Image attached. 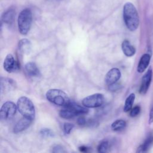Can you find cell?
Segmentation results:
<instances>
[{"label":"cell","mask_w":153,"mask_h":153,"mask_svg":"<svg viewBox=\"0 0 153 153\" xmlns=\"http://www.w3.org/2000/svg\"><path fill=\"white\" fill-rule=\"evenodd\" d=\"M123 19L127 29L130 31L136 30L139 25V17L134 5L126 2L123 7Z\"/></svg>","instance_id":"1"},{"label":"cell","mask_w":153,"mask_h":153,"mask_svg":"<svg viewBox=\"0 0 153 153\" xmlns=\"http://www.w3.org/2000/svg\"><path fill=\"white\" fill-rule=\"evenodd\" d=\"M19 112L23 117L33 120L35 118V109L32 102L25 96L20 97L17 102Z\"/></svg>","instance_id":"2"},{"label":"cell","mask_w":153,"mask_h":153,"mask_svg":"<svg viewBox=\"0 0 153 153\" xmlns=\"http://www.w3.org/2000/svg\"><path fill=\"white\" fill-rule=\"evenodd\" d=\"M32 22V11L29 8H25L19 14L17 25L19 31L22 35H26L31 27Z\"/></svg>","instance_id":"3"},{"label":"cell","mask_w":153,"mask_h":153,"mask_svg":"<svg viewBox=\"0 0 153 153\" xmlns=\"http://www.w3.org/2000/svg\"><path fill=\"white\" fill-rule=\"evenodd\" d=\"M47 99L53 104L59 106H66L71 101L67 94L59 89H50L46 93Z\"/></svg>","instance_id":"4"},{"label":"cell","mask_w":153,"mask_h":153,"mask_svg":"<svg viewBox=\"0 0 153 153\" xmlns=\"http://www.w3.org/2000/svg\"><path fill=\"white\" fill-rule=\"evenodd\" d=\"M87 112L88 109L84 106H82L75 103L70 102L59 112V115L62 118L70 119L78 115L87 114Z\"/></svg>","instance_id":"5"},{"label":"cell","mask_w":153,"mask_h":153,"mask_svg":"<svg viewBox=\"0 0 153 153\" xmlns=\"http://www.w3.org/2000/svg\"><path fill=\"white\" fill-rule=\"evenodd\" d=\"M105 98L101 93H95L83 99L82 103L87 108H94L101 106L104 103Z\"/></svg>","instance_id":"6"},{"label":"cell","mask_w":153,"mask_h":153,"mask_svg":"<svg viewBox=\"0 0 153 153\" xmlns=\"http://www.w3.org/2000/svg\"><path fill=\"white\" fill-rule=\"evenodd\" d=\"M17 107L13 102H5L0 109V119L2 121H7L11 119L15 115Z\"/></svg>","instance_id":"7"},{"label":"cell","mask_w":153,"mask_h":153,"mask_svg":"<svg viewBox=\"0 0 153 153\" xmlns=\"http://www.w3.org/2000/svg\"><path fill=\"white\" fill-rule=\"evenodd\" d=\"M152 77V70L151 68H149L144 75L142 76L140 87L139 88V93L141 94H145L146 93L150 84L151 82Z\"/></svg>","instance_id":"8"},{"label":"cell","mask_w":153,"mask_h":153,"mask_svg":"<svg viewBox=\"0 0 153 153\" xmlns=\"http://www.w3.org/2000/svg\"><path fill=\"white\" fill-rule=\"evenodd\" d=\"M3 66L4 69L8 73L16 72L19 68L18 63L11 54H8L6 56L4 61Z\"/></svg>","instance_id":"9"},{"label":"cell","mask_w":153,"mask_h":153,"mask_svg":"<svg viewBox=\"0 0 153 153\" xmlns=\"http://www.w3.org/2000/svg\"><path fill=\"white\" fill-rule=\"evenodd\" d=\"M121 72L118 68H112L105 75V81L108 85L116 83L121 78Z\"/></svg>","instance_id":"10"},{"label":"cell","mask_w":153,"mask_h":153,"mask_svg":"<svg viewBox=\"0 0 153 153\" xmlns=\"http://www.w3.org/2000/svg\"><path fill=\"white\" fill-rule=\"evenodd\" d=\"M32 121V120L23 117V118L18 121L16 124L13 128V132L14 133H18L26 130L27 127H29Z\"/></svg>","instance_id":"11"},{"label":"cell","mask_w":153,"mask_h":153,"mask_svg":"<svg viewBox=\"0 0 153 153\" xmlns=\"http://www.w3.org/2000/svg\"><path fill=\"white\" fill-rule=\"evenodd\" d=\"M16 16V11L13 8H10L4 11L1 16V20L2 22L10 25L13 23Z\"/></svg>","instance_id":"12"},{"label":"cell","mask_w":153,"mask_h":153,"mask_svg":"<svg viewBox=\"0 0 153 153\" xmlns=\"http://www.w3.org/2000/svg\"><path fill=\"white\" fill-rule=\"evenodd\" d=\"M150 60L151 56L149 54L145 53L143 54L139 60L137 68V71L139 73L143 72L148 66L150 62Z\"/></svg>","instance_id":"13"},{"label":"cell","mask_w":153,"mask_h":153,"mask_svg":"<svg viewBox=\"0 0 153 153\" xmlns=\"http://www.w3.org/2000/svg\"><path fill=\"white\" fill-rule=\"evenodd\" d=\"M25 69L30 76H38L40 74L39 69L33 62H27L25 66Z\"/></svg>","instance_id":"14"},{"label":"cell","mask_w":153,"mask_h":153,"mask_svg":"<svg viewBox=\"0 0 153 153\" xmlns=\"http://www.w3.org/2000/svg\"><path fill=\"white\" fill-rule=\"evenodd\" d=\"M121 48L124 54L127 57H131L136 53L135 48L130 44L128 40H124L122 42Z\"/></svg>","instance_id":"15"},{"label":"cell","mask_w":153,"mask_h":153,"mask_svg":"<svg viewBox=\"0 0 153 153\" xmlns=\"http://www.w3.org/2000/svg\"><path fill=\"white\" fill-rule=\"evenodd\" d=\"M18 48L22 53L27 54L31 50V42L29 39L23 38L19 42Z\"/></svg>","instance_id":"16"},{"label":"cell","mask_w":153,"mask_h":153,"mask_svg":"<svg viewBox=\"0 0 153 153\" xmlns=\"http://www.w3.org/2000/svg\"><path fill=\"white\" fill-rule=\"evenodd\" d=\"M15 87V82L10 79L7 78H1V90L2 92L8 91L13 89Z\"/></svg>","instance_id":"17"},{"label":"cell","mask_w":153,"mask_h":153,"mask_svg":"<svg viewBox=\"0 0 153 153\" xmlns=\"http://www.w3.org/2000/svg\"><path fill=\"white\" fill-rule=\"evenodd\" d=\"M152 144H153V134H150L147 137V138L146 139L143 143L139 146L136 152H146L150 148V147L152 146Z\"/></svg>","instance_id":"18"},{"label":"cell","mask_w":153,"mask_h":153,"mask_svg":"<svg viewBox=\"0 0 153 153\" xmlns=\"http://www.w3.org/2000/svg\"><path fill=\"white\" fill-rule=\"evenodd\" d=\"M134 99H135V94L134 93H131L126 98L124 103V112H128L129 111L131 110L132 106L133 105Z\"/></svg>","instance_id":"19"},{"label":"cell","mask_w":153,"mask_h":153,"mask_svg":"<svg viewBox=\"0 0 153 153\" xmlns=\"http://www.w3.org/2000/svg\"><path fill=\"white\" fill-rule=\"evenodd\" d=\"M126 126V122L123 120H117L112 123L111 128L114 131H121Z\"/></svg>","instance_id":"20"},{"label":"cell","mask_w":153,"mask_h":153,"mask_svg":"<svg viewBox=\"0 0 153 153\" xmlns=\"http://www.w3.org/2000/svg\"><path fill=\"white\" fill-rule=\"evenodd\" d=\"M108 142L107 141L102 142L97 147L98 152L100 153H105L106 152L108 149Z\"/></svg>","instance_id":"21"},{"label":"cell","mask_w":153,"mask_h":153,"mask_svg":"<svg viewBox=\"0 0 153 153\" xmlns=\"http://www.w3.org/2000/svg\"><path fill=\"white\" fill-rule=\"evenodd\" d=\"M40 134L43 137H52L54 136V133L53 131L50 128H47L41 129V130L40 131Z\"/></svg>","instance_id":"22"},{"label":"cell","mask_w":153,"mask_h":153,"mask_svg":"<svg viewBox=\"0 0 153 153\" xmlns=\"http://www.w3.org/2000/svg\"><path fill=\"white\" fill-rule=\"evenodd\" d=\"M74 127V125L73 124L69 123H65L63 125V131L65 134H69Z\"/></svg>","instance_id":"23"},{"label":"cell","mask_w":153,"mask_h":153,"mask_svg":"<svg viewBox=\"0 0 153 153\" xmlns=\"http://www.w3.org/2000/svg\"><path fill=\"white\" fill-rule=\"evenodd\" d=\"M140 112V107L139 106H136L131 108L130 112V116L131 117H136Z\"/></svg>","instance_id":"24"},{"label":"cell","mask_w":153,"mask_h":153,"mask_svg":"<svg viewBox=\"0 0 153 153\" xmlns=\"http://www.w3.org/2000/svg\"><path fill=\"white\" fill-rule=\"evenodd\" d=\"M53 152L57 153V152H66V151L65 150V149L63 148V147L60 145H56L55 146H54V147L53 148Z\"/></svg>","instance_id":"25"},{"label":"cell","mask_w":153,"mask_h":153,"mask_svg":"<svg viewBox=\"0 0 153 153\" xmlns=\"http://www.w3.org/2000/svg\"><path fill=\"white\" fill-rule=\"evenodd\" d=\"M153 123V105L150 109L149 114V120L148 123L149 124H151Z\"/></svg>","instance_id":"26"},{"label":"cell","mask_w":153,"mask_h":153,"mask_svg":"<svg viewBox=\"0 0 153 153\" xmlns=\"http://www.w3.org/2000/svg\"><path fill=\"white\" fill-rule=\"evenodd\" d=\"M85 123H86L85 118L83 117H80L77 120V123L79 125H84L85 124Z\"/></svg>","instance_id":"27"},{"label":"cell","mask_w":153,"mask_h":153,"mask_svg":"<svg viewBox=\"0 0 153 153\" xmlns=\"http://www.w3.org/2000/svg\"><path fill=\"white\" fill-rule=\"evenodd\" d=\"M109 88L111 91H114L117 90L118 88V85L117 84V82L114 83V84H111V85H109Z\"/></svg>","instance_id":"28"},{"label":"cell","mask_w":153,"mask_h":153,"mask_svg":"<svg viewBox=\"0 0 153 153\" xmlns=\"http://www.w3.org/2000/svg\"><path fill=\"white\" fill-rule=\"evenodd\" d=\"M79 151L81 152H86L87 151V148H86L85 146H84L79 147Z\"/></svg>","instance_id":"29"}]
</instances>
